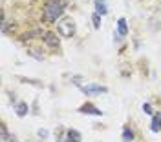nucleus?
Segmentation results:
<instances>
[{
    "instance_id": "1",
    "label": "nucleus",
    "mask_w": 161,
    "mask_h": 142,
    "mask_svg": "<svg viewBox=\"0 0 161 142\" xmlns=\"http://www.w3.org/2000/svg\"><path fill=\"white\" fill-rule=\"evenodd\" d=\"M62 4H60V0H50L48 4H46V8H44V18L48 22H55L59 18L60 15H62Z\"/></svg>"
},
{
    "instance_id": "2",
    "label": "nucleus",
    "mask_w": 161,
    "mask_h": 142,
    "mask_svg": "<svg viewBox=\"0 0 161 142\" xmlns=\"http://www.w3.org/2000/svg\"><path fill=\"white\" fill-rule=\"evenodd\" d=\"M57 28H59V33L64 38H71V37L75 35V22H73V18H70V17L62 18V20L57 24Z\"/></svg>"
},
{
    "instance_id": "3",
    "label": "nucleus",
    "mask_w": 161,
    "mask_h": 142,
    "mask_svg": "<svg viewBox=\"0 0 161 142\" xmlns=\"http://www.w3.org/2000/svg\"><path fill=\"white\" fill-rule=\"evenodd\" d=\"M80 113H84V115H103V111H101L99 108H95L93 104H90V102H86V104H82L79 108Z\"/></svg>"
},
{
    "instance_id": "4",
    "label": "nucleus",
    "mask_w": 161,
    "mask_h": 142,
    "mask_svg": "<svg viewBox=\"0 0 161 142\" xmlns=\"http://www.w3.org/2000/svg\"><path fill=\"white\" fill-rule=\"evenodd\" d=\"M80 89H82V93H86V95H90V93H106L108 91L106 86H80Z\"/></svg>"
},
{
    "instance_id": "5",
    "label": "nucleus",
    "mask_w": 161,
    "mask_h": 142,
    "mask_svg": "<svg viewBox=\"0 0 161 142\" xmlns=\"http://www.w3.org/2000/svg\"><path fill=\"white\" fill-rule=\"evenodd\" d=\"M150 26H152V29H161V11H154L152 13Z\"/></svg>"
},
{
    "instance_id": "6",
    "label": "nucleus",
    "mask_w": 161,
    "mask_h": 142,
    "mask_svg": "<svg viewBox=\"0 0 161 142\" xmlns=\"http://www.w3.org/2000/svg\"><path fill=\"white\" fill-rule=\"evenodd\" d=\"M44 42L50 46V48H57L59 46V38L55 33H44Z\"/></svg>"
},
{
    "instance_id": "7",
    "label": "nucleus",
    "mask_w": 161,
    "mask_h": 142,
    "mask_svg": "<svg viewBox=\"0 0 161 142\" xmlns=\"http://www.w3.org/2000/svg\"><path fill=\"white\" fill-rule=\"evenodd\" d=\"M66 140L68 142H80L82 137H80V133L77 131V129H68V131H66Z\"/></svg>"
},
{
    "instance_id": "8",
    "label": "nucleus",
    "mask_w": 161,
    "mask_h": 142,
    "mask_svg": "<svg viewBox=\"0 0 161 142\" xmlns=\"http://www.w3.org/2000/svg\"><path fill=\"white\" fill-rule=\"evenodd\" d=\"M150 129L154 133H158L161 129V117L159 115H154V117H152V124H150Z\"/></svg>"
},
{
    "instance_id": "9",
    "label": "nucleus",
    "mask_w": 161,
    "mask_h": 142,
    "mask_svg": "<svg viewBox=\"0 0 161 142\" xmlns=\"http://www.w3.org/2000/svg\"><path fill=\"white\" fill-rule=\"evenodd\" d=\"M95 9H97V15H106V13H108L104 0H95Z\"/></svg>"
},
{
    "instance_id": "10",
    "label": "nucleus",
    "mask_w": 161,
    "mask_h": 142,
    "mask_svg": "<svg viewBox=\"0 0 161 142\" xmlns=\"http://www.w3.org/2000/svg\"><path fill=\"white\" fill-rule=\"evenodd\" d=\"M117 31H119L121 37H125V35L128 33V28H126V20H125V18H119V20H117Z\"/></svg>"
},
{
    "instance_id": "11",
    "label": "nucleus",
    "mask_w": 161,
    "mask_h": 142,
    "mask_svg": "<svg viewBox=\"0 0 161 142\" xmlns=\"http://www.w3.org/2000/svg\"><path fill=\"white\" fill-rule=\"evenodd\" d=\"M35 37H42V31L40 29H33V31H28L26 35H22V40H31Z\"/></svg>"
},
{
    "instance_id": "12",
    "label": "nucleus",
    "mask_w": 161,
    "mask_h": 142,
    "mask_svg": "<svg viewBox=\"0 0 161 142\" xmlns=\"http://www.w3.org/2000/svg\"><path fill=\"white\" fill-rule=\"evenodd\" d=\"M15 109H17V115H19V117H26V113H28V104H26V102H19Z\"/></svg>"
},
{
    "instance_id": "13",
    "label": "nucleus",
    "mask_w": 161,
    "mask_h": 142,
    "mask_svg": "<svg viewBox=\"0 0 161 142\" xmlns=\"http://www.w3.org/2000/svg\"><path fill=\"white\" fill-rule=\"evenodd\" d=\"M132 140H134V131L126 126V128L123 129V142H132Z\"/></svg>"
},
{
    "instance_id": "14",
    "label": "nucleus",
    "mask_w": 161,
    "mask_h": 142,
    "mask_svg": "<svg viewBox=\"0 0 161 142\" xmlns=\"http://www.w3.org/2000/svg\"><path fill=\"white\" fill-rule=\"evenodd\" d=\"M92 24H93V28H95V29H99V28H101V15L93 13V15H92Z\"/></svg>"
},
{
    "instance_id": "15",
    "label": "nucleus",
    "mask_w": 161,
    "mask_h": 142,
    "mask_svg": "<svg viewBox=\"0 0 161 142\" xmlns=\"http://www.w3.org/2000/svg\"><path fill=\"white\" fill-rule=\"evenodd\" d=\"M143 111L147 113V115H152V113H154V111H152V106H150V104H143Z\"/></svg>"
},
{
    "instance_id": "16",
    "label": "nucleus",
    "mask_w": 161,
    "mask_h": 142,
    "mask_svg": "<svg viewBox=\"0 0 161 142\" xmlns=\"http://www.w3.org/2000/svg\"><path fill=\"white\" fill-rule=\"evenodd\" d=\"M37 135H39L40 139H46V137H48V131H46V129H39V133H37Z\"/></svg>"
},
{
    "instance_id": "17",
    "label": "nucleus",
    "mask_w": 161,
    "mask_h": 142,
    "mask_svg": "<svg viewBox=\"0 0 161 142\" xmlns=\"http://www.w3.org/2000/svg\"><path fill=\"white\" fill-rule=\"evenodd\" d=\"M59 142H64V140H62V139H60V140H59Z\"/></svg>"
}]
</instances>
